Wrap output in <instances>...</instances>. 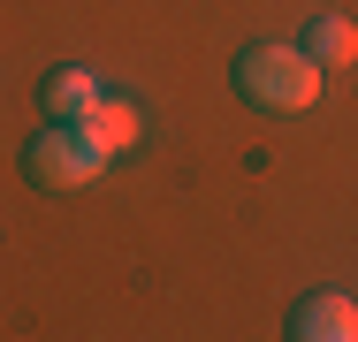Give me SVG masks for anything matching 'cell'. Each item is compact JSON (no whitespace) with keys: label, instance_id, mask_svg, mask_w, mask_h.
Wrapping results in <instances>:
<instances>
[{"label":"cell","instance_id":"cell-1","mask_svg":"<svg viewBox=\"0 0 358 342\" xmlns=\"http://www.w3.org/2000/svg\"><path fill=\"white\" fill-rule=\"evenodd\" d=\"M229 76H236V99H252L259 114H305L320 99V76L328 68L313 61V54H297V46H275L267 38V46H244Z\"/></svg>","mask_w":358,"mask_h":342},{"label":"cell","instance_id":"cell-6","mask_svg":"<svg viewBox=\"0 0 358 342\" xmlns=\"http://www.w3.org/2000/svg\"><path fill=\"white\" fill-rule=\"evenodd\" d=\"M305 54L320 68H351L358 61V23H343V15H313L305 23Z\"/></svg>","mask_w":358,"mask_h":342},{"label":"cell","instance_id":"cell-5","mask_svg":"<svg viewBox=\"0 0 358 342\" xmlns=\"http://www.w3.org/2000/svg\"><path fill=\"white\" fill-rule=\"evenodd\" d=\"M76 130L92 137V144H99L107 160H122V152H138V137H145V114L130 107V99H99V107H92V114H84Z\"/></svg>","mask_w":358,"mask_h":342},{"label":"cell","instance_id":"cell-3","mask_svg":"<svg viewBox=\"0 0 358 342\" xmlns=\"http://www.w3.org/2000/svg\"><path fill=\"white\" fill-rule=\"evenodd\" d=\"M289 335H297V342H358V304L343 297V289L297 297V312H289Z\"/></svg>","mask_w":358,"mask_h":342},{"label":"cell","instance_id":"cell-4","mask_svg":"<svg viewBox=\"0 0 358 342\" xmlns=\"http://www.w3.org/2000/svg\"><path fill=\"white\" fill-rule=\"evenodd\" d=\"M99 99H107V84H99L92 68H54V76L38 84V107H46V122H84Z\"/></svg>","mask_w":358,"mask_h":342},{"label":"cell","instance_id":"cell-2","mask_svg":"<svg viewBox=\"0 0 358 342\" xmlns=\"http://www.w3.org/2000/svg\"><path fill=\"white\" fill-rule=\"evenodd\" d=\"M99 168H107V152L76 130V122H46V130L23 144V175H31L38 191H92Z\"/></svg>","mask_w":358,"mask_h":342}]
</instances>
